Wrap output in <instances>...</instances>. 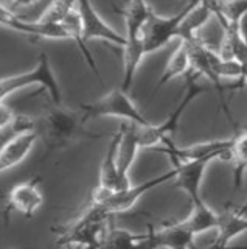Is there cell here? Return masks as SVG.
<instances>
[{
  "instance_id": "obj_23",
  "label": "cell",
  "mask_w": 247,
  "mask_h": 249,
  "mask_svg": "<svg viewBox=\"0 0 247 249\" xmlns=\"http://www.w3.org/2000/svg\"><path fill=\"white\" fill-rule=\"evenodd\" d=\"M231 160L235 162L233 167V185L239 189L243 181V175L247 170V129L239 132L233 137V150H231Z\"/></svg>"
},
{
  "instance_id": "obj_25",
  "label": "cell",
  "mask_w": 247,
  "mask_h": 249,
  "mask_svg": "<svg viewBox=\"0 0 247 249\" xmlns=\"http://www.w3.org/2000/svg\"><path fill=\"white\" fill-rule=\"evenodd\" d=\"M76 5H78V0H51L49 8L41 16V20L49 23H63V20L75 10Z\"/></svg>"
},
{
  "instance_id": "obj_21",
  "label": "cell",
  "mask_w": 247,
  "mask_h": 249,
  "mask_svg": "<svg viewBox=\"0 0 247 249\" xmlns=\"http://www.w3.org/2000/svg\"><path fill=\"white\" fill-rule=\"evenodd\" d=\"M190 70H191V59H190L188 45L181 41L179 45H177V49L171 53V56L168 58L164 72H162L160 78L156 83V88L152 90V95H156V93L169 81H173L179 76H185Z\"/></svg>"
},
{
  "instance_id": "obj_32",
  "label": "cell",
  "mask_w": 247,
  "mask_h": 249,
  "mask_svg": "<svg viewBox=\"0 0 247 249\" xmlns=\"http://www.w3.org/2000/svg\"><path fill=\"white\" fill-rule=\"evenodd\" d=\"M244 213H247V210H246V212H244Z\"/></svg>"
},
{
  "instance_id": "obj_24",
  "label": "cell",
  "mask_w": 247,
  "mask_h": 249,
  "mask_svg": "<svg viewBox=\"0 0 247 249\" xmlns=\"http://www.w3.org/2000/svg\"><path fill=\"white\" fill-rule=\"evenodd\" d=\"M30 131H36V117L27 114H16V117L6 126L0 128V132H2V145L10 142L11 139L19 137Z\"/></svg>"
},
{
  "instance_id": "obj_10",
  "label": "cell",
  "mask_w": 247,
  "mask_h": 249,
  "mask_svg": "<svg viewBox=\"0 0 247 249\" xmlns=\"http://www.w3.org/2000/svg\"><path fill=\"white\" fill-rule=\"evenodd\" d=\"M76 8H78V13L81 18V25H82L81 33L86 44L89 41L98 39V41L118 45L121 49L126 45V37L117 33V31L98 14V11L95 10V6L92 5L90 0H78Z\"/></svg>"
},
{
  "instance_id": "obj_28",
  "label": "cell",
  "mask_w": 247,
  "mask_h": 249,
  "mask_svg": "<svg viewBox=\"0 0 247 249\" xmlns=\"http://www.w3.org/2000/svg\"><path fill=\"white\" fill-rule=\"evenodd\" d=\"M238 25V31H239V35H241V37L244 39V41L247 42V13L243 16L241 19H239V22L236 23Z\"/></svg>"
},
{
  "instance_id": "obj_15",
  "label": "cell",
  "mask_w": 247,
  "mask_h": 249,
  "mask_svg": "<svg viewBox=\"0 0 247 249\" xmlns=\"http://www.w3.org/2000/svg\"><path fill=\"white\" fill-rule=\"evenodd\" d=\"M121 139L118 145V153H117V165H118V181H120V190L128 189L131 184V168H132L135 158L138 151L142 150L140 143H138L137 132H135V124H125L120 128Z\"/></svg>"
},
{
  "instance_id": "obj_31",
  "label": "cell",
  "mask_w": 247,
  "mask_h": 249,
  "mask_svg": "<svg viewBox=\"0 0 247 249\" xmlns=\"http://www.w3.org/2000/svg\"><path fill=\"white\" fill-rule=\"evenodd\" d=\"M244 86H247V76L244 78Z\"/></svg>"
},
{
  "instance_id": "obj_18",
  "label": "cell",
  "mask_w": 247,
  "mask_h": 249,
  "mask_svg": "<svg viewBox=\"0 0 247 249\" xmlns=\"http://www.w3.org/2000/svg\"><path fill=\"white\" fill-rule=\"evenodd\" d=\"M99 249H157L154 243L152 229L146 233H134L126 229L111 228L107 229L103 245Z\"/></svg>"
},
{
  "instance_id": "obj_17",
  "label": "cell",
  "mask_w": 247,
  "mask_h": 249,
  "mask_svg": "<svg viewBox=\"0 0 247 249\" xmlns=\"http://www.w3.org/2000/svg\"><path fill=\"white\" fill-rule=\"evenodd\" d=\"M37 140H39V134L36 131H30L3 143L2 151H0V170L6 171L20 165L32 153Z\"/></svg>"
},
{
  "instance_id": "obj_29",
  "label": "cell",
  "mask_w": 247,
  "mask_h": 249,
  "mask_svg": "<svg viewBox=\"0 0 247 249\" xmlns=\"http://www.w3.org/2000/svg\"><path fill=\"white\" fill-rule=\"evenodd\" d=\"M5 2H10L11 5H16V6H30L36 3L37 0H3V3Z\"/></svg>"
},
{
  "instance_id": "obj_19",
  "label": "cell",
  "mask_w": 247,
  "mask_h": 249,
  "mask_svg": "<svg viewBox=\"0 0 247 249\" xmlns=\"http://www.w3.org/2000/svg\"><path fill=\"white\" fill-rule=\"evenodd\" d=\"M212 0H202L190 8V11L182 19L176 37L182 42H191L198 37V31L213 18Z\"/></svg>"
},
{
  "instance_id": "obj_1",
  "label": "cell",
  "mask_w": 247,
  "mask_h": 249,
  "mask_svg": "<svg viewBox=\"0 0 247 249\" xmlns=\"http://www.w3.org/2000/svg\"><path fill=\"white\" fill-rule=\"evenodd\" d=\"M84 115L72 111L63 103H51L36 117V132L47 150H64L86 139H99V136L86 128Z\"/></svg>"
},
{
  "instance_id": "obj_27",
  "label": "cell",
  "mask_w": 247,
  "mask_h": 249,
  "mask_svg": "<svg viewBox=\"0 0 247 249\" xmlns=\"http://www.w3.org/2000/svg\"><path fill=\"white\" fill-rule=\"evenodd\" d=\"M14 117H16V112L13 111L11 106H6L5 101H2V106H0V128L6 126Z\"/></svg>"
},
{
  "instance_id": "obj_8",
  "label": "cell",
  "mask_w": 247,
  "mask_h": 249,
  "mask_svg": "<svg viewBox=\"0 0 247 249\" xmlns=\"http://www.w3.org/2000/svg\"><path fill=\"white\" fill-rule=\"evenodd\" d=\"M200 2L202 0H187V3H185L182 10L179 13H176L174 16H169V18H164V16H159L152 11L143 28V44H145L146 54L160 50L171 39H174L185 14L190 11L191 6H195L196 3Z\"/></svg>"
},
{
  "instance_id": "obj_13",
  "label": "cell",
  "mask_w": 247,
  "mask_h": 249,
  "mask_svg": "<svg viewBox=\"0 0 247 249\" xmlns=\"http://www.w3.org/2000/svg\"><path fill=\"white\" fill-rule=\"evenodd\" d=\"M212 160H191V162H173L174 182L179 189L191 199V204L204 201L200 196V185H202L205 171Z\"/></svg>"
},
{
  "instance_id": "obj_3",
  "label": "cell",
  "mask_w": 247,
  "mask_h": 249,
  "mask_svg": "<svg viewBox=\"0 0 247 249\" xmlns=\"http://www.w3.org/2000/svg\"><path fill=\"white\" fill-rule=\"evenodd\" d=\"M111 215L92 202L80 218L56 231V245L78 249H99L106 235V223Z\"/></svg>"
},
{
  "instance_id": "obj_2",
  "label": "cell",
  "mask_w": 247,
  "mask_h": 249,
  "mask_svg": "<svg viewBox=\"0 0 247 249\" xmlns=\"http://www.w3.org/2000/svg\"><path fill=\"white\" fill-rule=\"evenodd\" d=\"M126 25V45L123 47V80L121 89L129 90L134 83L137 69L146 56L143 44V28L148 22L152 10L146 0H128L120 10Z\"/></svg>"
},
{
  "instance_id": "obj_14",
  "label": "cell",
  "mask_w": 247,
  "mask_h": 249,
  "mask_svg": "<svg viewBox=\"0 0 247 249\" xmlns=\"http://www.w3.org/2000/svg\"><path fill=\"white\" fill-rule=\"evenodd\" d=\"M44 204V195L37 179L14 185L6 196V209L16 210L22 216L32 218Z\"/></svg>"
},
{
  "instance_id": "obj_12",
  "label": "cell",
  "mask_w": 247,
  "mask_h": 249,
  "mask_svg": "<svg viewBox=\"0 0 247 249\" xmlns=\"http://www.w3.org/2000/svg\"><path fill=\"white\" fill-rule=\"evenodd\" d=\"M121 132L118 131L117 134H114L107 151L103 158L101 168H99V182L92 195V202H101L109 195L120 190V181H118V165H117V153L120 145Z\"/></svg>"
},
{
  "instance_id": "obj_30",
  "label": "cell",
  "mask_w": 247,
  "mask_h": 249,
  "mask_svg": "<svg viewBox=\"0 0 247 249\" xmlns=\"http://www.w3.org/2000/svg\"><path fill=\"white\" fill-rule=\"evenodd\" d=\"M239 209H241V210H243V212H246V210H247V201H246V202H244V204H243L241 207H239Z\"/></svg>"
},
{
  "instance_id": "obj_16",
  "label": "cell",
  "mask_w": 247,
  "mask_h": 249,
  "mask_svg": "<svg viewBox=\"0 0 247 249\" xmlns=\"http://www.w3.org/2000/svg\"><path fill=\"white\" fill-rule=\"evenodd\" d=\"M218 235L208 249H229L231 241L247 232V213L241 209H229L219 213Z\"/></svg>"
},
{
  "instance_id": "obj_9",
  "label": "cell",
  "mask_w": 247,
  "mask_h": 249,
  "mask_svg": "<svg viewBox=\"0 0 247 249\" xmlns=\"http://www.w3.org/2000/svg\"><path fill=\"white\" fill-rule=\"evenodd\" d=\"M174 168H171L166 173L160 175V176H156L152 179H148V181H145L138 185H129L128 189H123V190H118L112 195H109L106 199H103L101 202H94V204H98L101 206L107 213L111 216L115 215V213H123V212H128V210L132 209L143 195H146L148 192L157 189L162 184H165L168 181H174Z\"/></svg>"
},
{
  "instance_id": "obj_22",
  "label": "cell",
  "mask_w": 247,
  "mask_h": 249,
  "mask_svg": "<svg viewBox=\"0 0 247 249\" xmlns=\"http://www.w3.org/2000/svg\"><path fill=\"white\" fill-rule=\"evenodd\" d=\"M182 224L193 233V235L198 237L200 233L218 229L219 213H216L212 207H208L205 201H200V202H196V204H193L191 213L185 218Z\"/></svg>"
},
{
  "instance_id": "obj_6",
  "label": "cell",
  "mask_w": 247,
  "mask_h": 249,
  "mask_svg": "<svg viewBox=\"0 0 247 249\" xmlns=\"http://www.w3.org/2000/svg\"><path fill=\"white\" fill-rule=\"evenodd\" d=\"M82 115L86 120L98 119V117H115V119L128 120L129 123L138 124V126L151 124L137 105L129 98L128 92L121 88L107 92L94 103L82 105Z\"/></svg>"
},
{
  "instance_id": "obj_4",
  "label": "cell",
  "mask_w": 247,
  "mask_h": 249,
  "mask_svg": "<svg viewBox=\"0 0 247 249\" xmlns=\"http://www.w3.org/2000/svg\"><path fill=\"white\" fill-rule=\"evenodd\" d=\"M199 76L200 75L195 72L193 69L185 75V88H187L185 89V95L165 122H162L160 124H148V126H138V124H135L137 139H138V143H140L142 150L159 148L168 142L169 140L168 136L176 131L177 123H179L182 114L187 111V107L191 105V101L207 90L202 84H199Z\"/></svg>"
},
{
  "instance_id": "obj_5",
  "label": "cell",
  "mask_w": 247,
  "mask_h": 249,
  "mask_svg": "<svg viewBox=\"0 0 247 249\" xmlns=\"http://www.w3.org/2000/svg\"><path fill=\"white\" fill-rule=\"evenodd\" d=\"M34 84L42 86L49 92L50 100L53 103L58 105L63 103V92H61L56 75L53 73L49 54L45 53H41V56L37 58L36 66L32 70H28V72L3 76L2 83H0V98H2V101H6V97L19 92L20 89H25L27 86H34Z\"/></svg>"
},
{
  "instance_id": "obj_26",
  "label": "cell",
  "mask_w": 247,
  "mask_h": 249,
  "mask_svg": "<svg viewBox=\"0 0 247 249\" xmlns=\"http://www.w3.org/2000/svg\"><path fill=\"white\" fill-rule=\"evenodd\" d=\"M218 8L229 22L238 23L247 13V0H222L218 2Z\"/></svg>"
},
{
  "instance_id": "obj_20",
  "label": "cell",
  "mask_w": 247,
  "mask_h": 249,
  "mask_svg": "<svg viewBox=\"0 0 247 249\" xmlns=\"http://www.w3.org/2000/svg\"><path fill=\"white\" fill-rule=\"evenodd\" d=\"M152 229L154 243L157 249H190L195 235L185 228L182 221L173 224H164L160 229Z\"/></svg>"
},
{
  "instance_id": "obj_11",
  "label": "cell",
  "mask_w": 247,
  "mask_h": 249,
  "mask_svg": "<svg viewBox=\"0 0 247 249\" xmlns=\"http://www.w3.org/2000/svg\"><path fill=\"white\" fill-rule=\"evenodd\" d=\"M2 25L17 31V33L39 37V39H70L67 28L63 23H49L44 20H36V22H27L17 18L11 10L6 8L5 3H2V16H0Z\"/></svg>"
},
{
  "instance_id": "obj_7",
  "label": "cell",
  "mask_w": 247,
  "mask_h": 249,
  "mask_svg": "<svg viewBox=\"0 0 247 249\" xmlns=\"http://www.w3.org/2000/svg\"><path fill=\"white\" fill-rule=\"evenodd\" d=\"M233 150V137L231 139H216L208 142L195 143L185 148L176 146L171 139L165 145L159 146V151L165 153L171 162H191V160H216V159H231Z\"/></svg>"
}]
</instances>
